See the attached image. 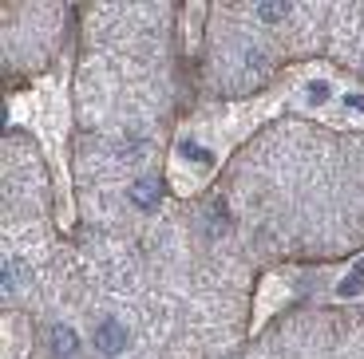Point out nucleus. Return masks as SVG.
I'll use <instances>...</instances> for the list:
<instances>
[{
    "label": "nucleus",
    "instance_id": "nucleus-1",
    "mask_svg": "<svg viewBox=\"0 0 364 359\" xmlns=\"http://www.w3.org/2000/svg\"><path fill=\"white\" fill-rule=\"evenodd\" d=\"M127 198L135 209H155L159 201H163V178H155V174H143L139 182H131Z\"/></svg>",
    "mask_w": 364,
    "mask_h": 359
},
{
    "label": "nucleus",
    "instance_id": "nucleus-2",
    "mask_svg": "<svg viewBox=\"0 0 364 359\" xmlns=\"http://www.w3.org/2000/svg\"><path fill=\"white\" fill-rule=\"evenodd\" d=\"M95 348H100L103 355H119V351L127 348V328L119 320H103L100 328H95Z\"/></svg>",
    "mask_w": 364,
    "mask_h": 359
},
{
    "label": "nucleus",
    "instance_id": "nucleus-3",
    "mask_svg": "<svg viewBox=\"0 0 364 359\" xmlns=\"http://www.w3.org/2000/svg\"><path fill=\"white\" fill-rule=\"evenodd\" d=\"M48 343H52V355H55V359H72L75 351H80V340H75V332H72V328H64V324H55V328H52Z\"/></svg>",
    "mask_w": 364,
    "mask_h": 359
},
{
    "label": "nucleus",
    "instance_id": "nucleus-4",
    "mask_svg": "<svg viewBox=\"0 0 364 359\" xmlns=\"http://www.w3.org/2000/svg\"><path fill=\"white\" fill-rule=\"evenodd\" d=\"M28 285V269L20 257H9L4 260V292H20Z\"/></svg>",
    "mask_w": 364,
    "mask_h": 359
},
{
    "label": "nucleus",
    "instance_id": "nucleus-5",
    "mask_svg": "<svg viewBox=\"0 0 364 359\" xmlns=\"http://www.w3.org/2000/svg\"><path fill=\"white\" fill-rule=\"evenodd\" d=\"M360 288H364V257L356 260V265H353V272H348V277L341 280V297H356Z\"/></svg>",
    "mask_w": 364,
    "mask_h": 359
},
{
    "label": "nucleus",
    "instance_id": "nucleus-6",
    "mask_svg": "<svg viewBox=\"0 0 364 359\" xmlns=\"http://www.w3.org/2000/svg\"><path fill=\"white\" fill-rule=\"evenodd\" d=\"M285 12H289V4H285V0H277V4H269V0H265V4H257V16H262L265 24H277V20H285Z\"/></svg>",
    "mask_w": 364,
    "mask_h": 359
},
{
    "label": "nucleus",
    "instance_id": "nucleus-7",
    "mask_svg": "<svg viewBox=\"0 0 364 359\" xmlns=\"http://www.w3.org/2000/svg\"><path fill=\"white\" fill-rule=\"evenodd\" d=\"M182 158H194V162H210V154L194 143H182Z\"/></svg>",
    "mask_w": 364,
    "mask_h": 359
},
{
    "label": "nucleus",
    "instance_id": "nucleus-8",
    "mask_svg": "<svg viewBox=\"0 0 364 359\" xmlns=\"http://www.w3.org/2000/svg\"><path fill=\"white\" fill-rule=\"evenodd\" d=\"M309 99L313 103H325L328 99V87H325V83H309Z\"/></svg>",
    "mask_w": 364,
    "mask_h": 359
},
{
    "label": "nucleus",
    "instance_id": "nucleus-9",
    "mask_svg": "<svg viewBox=\"0 0 364 359\" xmlns=\"http://www.w3.org/2000/svg\"><path fill=\"white\" fill-rule=\"evenodd\" d=\"M345 103H348V107H353V111H364V95H348Z\"/></svg>",
    "mask_w": 364,
    "mask_h": 359
}]
</instances>
